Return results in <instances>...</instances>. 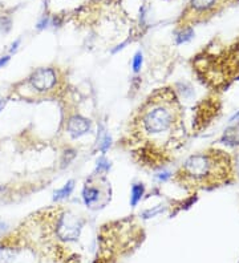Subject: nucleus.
Masks as SVG:
<instances>
[{
	"instance_id": "obj_1",
	"label": "nucleus",
	"mask_w": 239,
	"mask_h": 263,
	"mask_svg": "<svg viewBox=\"0 0 239 263\" xmlns=\"http://www.w3.org/2000/svg\"><path fill=\"white\" fill-rule=\"evenodd\" d=\"M235 166L233 157L219 149L193 154L179 169L178 179L193 189H214L231 183L235 179Z\"/></svg>"
},
{
	"instance_id": "obj_2",
	"label": "nucleus",
	"mask_w": 239,
	"mask_h": 263,
	"mask_svg": "<svg viewBox=\"0 0 239 263\" xmlns=\"http://www.w3.org/2000/svg\"><path fill=\"white\" fill-rule=\"evenodd\" d=\"M181 110L174 93L150 99L140 112V132L150 138L168 136L179 125Z\"/></svg>"
},
{
	"instance_id": "obj_3",
	"label": "nucleus",
	"mask_w": 239,
	"mask_h": 263,
	"mask_svg": "<svg viewBox=\"0 0 239 263\" xmlns=\"http://www.w3.org/2000/svg\"><path fill=\"white\" fill-rule=\"evenodd\" d=\"M84 221L70 212H63L55 221V237L59 242L72 243L79 240Z\"/></svg>"
},
{
	"instance_id": "obj_4",
	"label": "nucleus",
	"mask_w": 239,
	"mask_h": 263,
	"mask_svg": "<svg viewBox=\"0 0 239 263\" xmlns=\"http://www.w3.org/2000/svg\"><path fill=\"white\" fill-rule=\"evenodd\" d=\"M234 1V0H190L186 8V20L188 22H203L211 16L218 14L222 8Z\"/></svg>"
},
{
	"instance_id": "obj_5",
	"label": "nucleus",
	"mask_w": 239,
	"mask_h": 263,
	"mask_svg": "<svg viewBox=\"0 0 239 263\" xmlns=\"http://www.w3.org/2000/svg\"><path fill=\"white\" fill-rule=\"evenodd\" d=\"M59 75L55 68H39L28 77V84L36 93H49L56 88Z\"/></svg>"
},
{
	"instance_id": "obj_6",
	"label": "nucleus",
	"mask_w": 239,
	"mask_h": 263,
	"mask_svg": "<svg viewBox=\"0 0 239 263\" xmlns=\"http://www.w3.org/2000/svg\"><path fill=\"white\" fill-rule=\"evenodd\" d=\"M66 131L72 136V138H79L90 131V121L79 114L72 116L66 122Z\"/></svg>"
},
{
	"instance_id": "obj_7",
	"label": "nucleus",
	"mask_w": 239,
	"mask_h": 263,
	"mask_svg": "<svg viewBox=\"0 0 239 263\" xmlns=\"http://www.w3.org/2000/svg\"><path fill=\"white\" fill-rule=\"evenodd\" d=\"M101 197V190L97 186H93L90 183H87L83 189V201L87 206H92L97 202Z\"/></svg>"
},
{
	"instance_id": "obj_8",
	"label": "nucleus",
	"mask_w": 239,
	"mask_h": 263,
	"mask_svg": "<svg viewBox=\"0 0 239 263\" xmlns=\"http://www.w3.org/2000/svg\"><path fill=\"white\" fill-rule=\"evenodd\" d=\"M20 249L12 244H0V263H14L18 258Z\"/></svg>"
},
{
	"instance_id": "obj_9",
	"label": "nucleus",
	"mask_w": 239,
	"mask_h": 263,
	"mask_svg": "<svg viewBox=\"0 0 239 263\" xmlns=\"http://www.w3.org/2000/svg\"><path fill=\"white\" fill-rule=\"evenodd\" d=\"M73 189H75V181L73 179H70L68 182L63 186L61 189H59L57 192H55V196H53V201H61V199H65L72 194L73 192Z\"/></svg>"
},
{
	"instance_id": "obj_10",
	"label": "nucleus",
	"mask_w": 239,
	"mask_h": 263,
	"mask_svg": "<svg viewBox=\"0 0 239 263\" xmlns=\"http://www.w3.org/2000/svg\"><path fill=\"white\" fill-rule=\"evenodd\" d=\"M145 193V186L142 183H136L131 186V196H130V205L133 207L137 206V203L140 202L141 198Z\"/></svg>"
},
{
	"instance_id": "obj_11",
	"label": "nucleus",
	"mask_w": 239,
	"mask_h": 263,
	"mask_svg": "<svg viewBox=\"0 0 239 263\" xmlns=\"http://www.w3.org/2000/svg\"><path fill=\"white\" fill-rule=\"evenodd\" d=\"M193 38V29L192 28H182V31L177 35V44H182V43L189 42Z\"/></svg>"
},
{
	"instance_id": "obj_12",
	"label": "nucleus",
	"mask_w": 239,
	"mask_h": 263,
	"mask_svg": "<svg viewBox=\"0 0 239 263\" xmlns=\"http://www.w3.org/2000/svg\"><path fill=\"white\" fill-rule=\"evenodd\" d=\"M142 63H144V57H142V52L138 51L133 57V63H131V66H133V71L138 72L141 69V66H142Z\"/></svg>"
},
{
	"instance_id": "obj_13",
	"label": "nucleus",
	"mask_w": 239,
	"mask_h": 263,
	"mask_svg": "<svg viewBox=\"0 0 239 263\" xmlns=\"http://www.w3.org/2000/svg\"><path fill=\"white\" fill-rule=\"evenodd\" d=\"M110 144H112V138H110V136H108V134H105V136L100 140L99 149L103 152V153H107L109 148H110Z\"/></svg>"
},
{
	"instance_id": "obj_14",
	"label": "nucleus",
	"mask_w": 239,
	"mask_h": 263,
	"mask_svg": "<svg viewBox=\"0 0 239 263\" xmlns=\"http://www.w3.org/2000/svg\"><path fill=\"white\" fill-rule=\"evenodd\" d=\"M109 169H110V162L104 157L99 158V161H97V172L101 173V172H108Z\"/></svg>"
},
{
	"instance_id": "obj_15",
	"label": "nucleus",
	"mask_w": 239,
	"mask_h": 263,
	"mask_svg": "<svg viewBox=\"0 0 239 263\" xmlns=\"http://www.w3.org/2000/svg\"><path fill=\"white\" fill-rule=\"evenodd\" d=\"M164 210H165L164 207H159V206L154 207L153 210H152V209H150V210H146V212L144 213V218H152V217H155L157 214H159V213L164 212Z\"/></svg>"
},
{
	"instance_id": "obj_16",
	"label": "nucleus",
	"mask_w": 239,
	"mask_h": 263,
	"mask_svg": "<svg viewBox=\"0 0 239 263\" xmlns=\"http://www.w3.org/2000/svg\"><path fill=\"white\" fill-rule=\"evenodd\" d=\"M170 177H172V173H170V172H168V170H162L161 173L157 174V179H158V181H162V182L168 181Z\"/></svg>"
},
{
	"instance_id": "obj_17",
	"label": "nucleus",
	"mask_w": 239,
	"mask_h": 263,
	"mask_svg": "<svg viewBox=\"0 0 239 263\" xmlns=\"http://www.w3.org/2000/svg\"><path fill=\"white\" fill-rule=\"evenodd\" d=\"M20 43H22V40H20V39H18L16 42L12 43V45H11V48H10V53H15V52L18 51V48H19Z\"/></svg>"
},
{
	"instance_id": "obj_18",
	"label": "nucleus",
	"mask_w": 239,
	"mask_h": 263,
	"mask_svg": "<svg viewBox=\"0 0 239 263\" xmlns=\"http://www.w3.org/2000/svg\"><path fill=\"white\" fill-rule=\"evenodd\" d=\"M11 60L10 56H1L0 57V68H3L8 64V61Z\"/></svg>"
},
{
	"instance_id": "obj_19",
	"label": "nucleus",
	"mask_w": 239,
	"mask_h": 263,
	"mask_svg": "<svg viewBox=\"0 0 239 263\" xmlns=\"http://www.w3.org/2000/svg\"><path fill=\"white\" fill-rule=\"evenodd\" d=\"M234 166H235V174L239 177V153L235 155V161H234Z\"/></svg>"
},
{
	"instance_id": "obj_20",
	"label": "nucleus",
	"mask_w": 239,
	"mask_h": 263,
	"mask_svg": "<svg viewBox=\"0 0 239 263\" xmlns=\"http://www.w3.org/2000/svg\"><path fill=\"white\" fill-rule=\"evenodd\" d=\"M5 230H7V223L0 221V234H3Z\"/></svg>"
},
{
	"instance_id": "obj_21",
	"label": "nucleus",
	"mask_w": 239,
	"mask_h": 263,
	"mask_svg": "<svg viewBox=\"0 0 239 263\" xmlns=\"http://www.w3.org/2000/svg\"><path fill=\"white\" fill-rule=\"evenodd\" d=\"M5 103H7V100H4V99L0 100V112H1V110H3V109H4Z\"/></svg>"
}]
</instances>
